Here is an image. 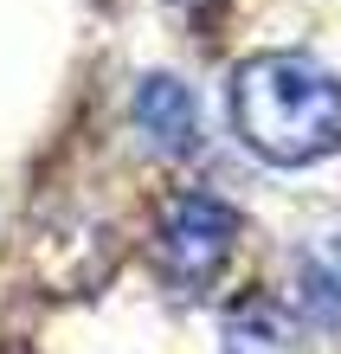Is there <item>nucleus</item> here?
I'll list each match as a JSON object with an SVG mask.
<instances>
[{"label":"nucleus","instance_id":"nucleus-2","mask_svg":"<svg viewBox=\"0 0 341 354\" xmlns=\"http://www.w3.org/2000/svg\"><path fill=\"white\" fill-rule=\"evenodd\" d=\"M232 245H239V213L212 194H181L167 200V213L155 225V258L167 270V283L181 290H200L225 270Z\"/></svg>","mask_w":341,"mask_h":354},{"label":"nucleus","instance_id":"nucleus-4","mask_svg":"<svg viewBox=\"0 0 341 354\" xmlns=\"http://www.w3.org/2000/svg\"><path fill=\"white\" fill-rule=\"evenodd\" d=\"M290 303L309 328H341V239L329 252H309L296 264V283H290Z\"/></svg>","mask_w":341,"mask_h":354},{"label":"nucleus","instance_id":"nucleus-6","mask_svg":"<svg viewBox=\"0 0 341 354\" xmlns=\"http://www.w3.org/2000/svg\"><path fill=\"white\" fill-rule=\"evenodd\" d=\"M174 7H206V0H174Z\"/></svg>","mask_w":341,"mask_h":354},{"label":"nucleus","instance_id":"nucleus-3","mask_svg":"<svg viewBox=\"0 0 341 354\" xmlns=\"http://www.w3.org/2000/svg\"><path fill=\"white\" fill-rule=\"evenodd\" d=\"M129 116L161 155H194L200 149V103L181 77H161V71L142 77L136 97H129Z\"/></svg>","mask_w":341,"mask_h":354},{"label":"nucleus","instance_id":"nucleus-5","mask_svg":"<svg viewBox=\"0 0 341 354\" xmlns=\"http://www.w3.org/2000/svg\"><path fill=\"white\" fill-rule=\"evenodd\" d=\"M225 354H290V335L277 322L270 303H245L239 316L225 322Z\"/></svg>","mask_w":341,"mask_h":354},{"label":"nucleus","instance_id":"nucleus-1","mask_svg":"<svg viewBox=\"0 0 341 354\" xmlns=\"http://www.w3.org/2000/svg\"><path fill=\"white\" fill-rule=\"evenodd\" d=\"M232 136L270 168H309L341 149V84L290 52L245 58L225 91Z\"/></svg>","mask_w":341,"mask_h":354}]
</instances>
